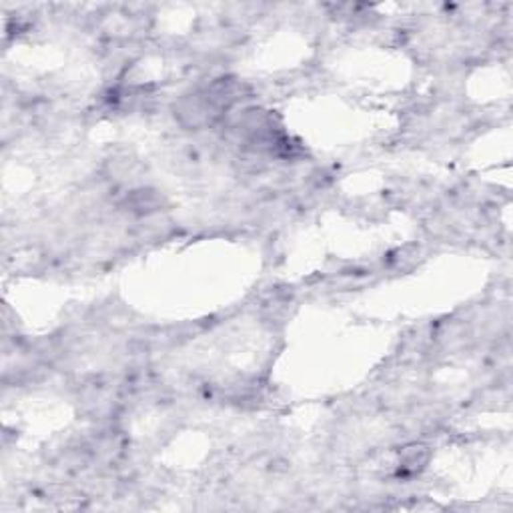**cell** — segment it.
Segmentation results:
<instances>
[{
  "label": "cell",
  "mask_w": 513,
  "mask_h": 513,
  "mask_svg": "<svg viewBox=\"0 0 513 513\" xmlns=\"http://www.w3.org/2000/svg\"><path fill=\"white\" fill-rule=\"evenodd\" d=\"M173 115L178 125L186 130H201L213 127L217 120L225 117V112L209 99L205 88L197 93L178 96L173 104Z\"/></svg>",
  "instance_id": "6da1fadb"
},
{
  "label": "cell",
  "mask_w": 513,
  "mask_h": 513,
  "mask_svg": "<svg viewBox=\"0 0 513 513\" xmlns=\"http://www.w3.org/2000/svg\"><path fill=\"white\" fill-rule=\"evenodd\" d=\"M165 197L161 191L153 189V186H138V189H130L123 199V209L128 211L130 215L137 217H151L165 207Z\"/></svg>",
  "instance_id": "7a4b0ae2"
},
{
  "label": "cell",
  "mask_w": 513,
  "mask_h": 513,
  "mask_svg": "<svg viewBox=\"0 0 513 513\" xmlns=\"http://www.w3.org/2000/svg\"><path fill=\"white\" fill-rule=\"evenodd\" d=\"M429 461V450L426 445H410L405 447L401 458H399V467H401L403 474L415 476L419 474L421 469H426Z\"/></svg>",
  "instance_id": "3957f363"
}]
</instances>
